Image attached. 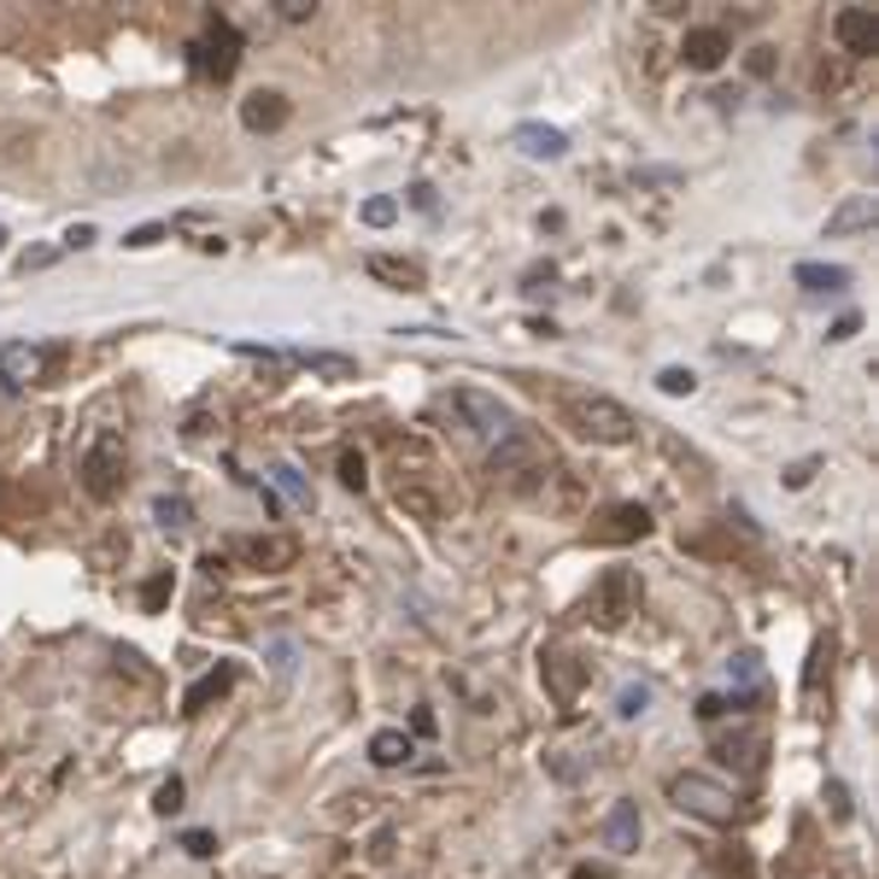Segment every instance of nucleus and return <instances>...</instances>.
Segmentation results:
<instances>
[{
	"label": "nucleus",
	"mask_w": 879,
	"mask_h": 879,
	"mask_svg": "<svg viewBox=\"0 0 879 879\" xmlns=\"http://www.w3.org/2000/svg\"><path fill=\"white\" fill-rule=\"evenodd\" d=\"M53 258H59L53 247H35V253H24V258H18V270H24V276H30V270H48Z\"/></svg>",
	"instance_id": "obj_39"
},
{
	"label": "nucleus",
	"mask_w": 879,
	"mask_h": 879,
	"mask_svg": "<svg viewBox=\"0 0 879 879\" xmlns=\"http://www.w3.org/2000/svg\"><path fill=\"white\" fill-rule=\"evenodd\" d=\"M411 733H417V739H435V709H417L411 715Z\"/></svg>",
	"instance_id": "obj_44"
},
{
	"label": "nucleus",
	"mask_w": 879,
	"mask_h": 879,
	"mask_svg": "<svg viewBox=\"0 0 879 879\" xmlns=\"http://www.w3.org/2000/svg\"><path fill=\"white\" fill-rule=\"evenodd\" d=\"M153 522L165 528V534H188V528H194V504L182 499V493H165V499L153 504Z\"/></svg>",
	"instance_id": "obj_25"
},
{
	"label": "nucleus",
	"mask_w": 879,
	"mask_h": 879,
	"mask_svg": "<svg viewBox=\"0 0 879 879\" xmlns=\"http://www.w3.org/2000/svg\"><path fill=\"white\" fill-rule=\"evenodd\" d=\"M270 657H276V674H294V645H288V640H276Z\"/></svg>",
	"instance_id": "obj_43"
},
{
	"label": "nucleus",
	"mask_w": 879,
	"mask_h": 879,
	"mask_svg": "<svg viewBox=\"0 0 879 879\" xmlns=\"http://www.w3.org/2000/svg\"><path fill=\"white\" fill-rule=\"evenodd\" d=\"M411 750H417V745H411V733H405V727L370 733V763H376V768H405V763H411Z\"/></svg>",
	"instance_id": "obj_22"
},
{
	"label": "nucleus",
	"mask_w": 879,
	"mask_h": 879,
	"mask_svg": "<svg viewBox=\"0 0 879 879\" xmlns=\"http://www.w3.org/2000/svg\"><path fill=\"white\" fill-rule=\"evenodd\" d=\"M657 387H663L668 399H692V393H698V376L681 370V364H668V370H657Z\"/></svg>",
	"instance_id": "obj_28"
},
{
	"label": "nucleus",
	"mask_w": 879,
	"mask_h": 879,
	"mask_svg": "<svg viewBox=\"0 0 879 879\" xmlns=\"http://www.w3.org/2000/svg\"><path fill=\"white\" fill-rule=\"evenodd\" d=\"M569 879H622V873L604 868V862H581V868H569Z\"/></svg>",
	"instance_id": "obj_41"
},
{
	"label": "nucleus",
	"mask_w": 879,
	"mask_h": 879,
	"mask_svg": "<svg viewBox=\"0 0 879 879\" xmlns=\"http://www.w3.org/2000/svg\"><path fill=\"white\" fill-rule=\"evenodd\" d=\"M640 604V575L633 569H604V581L592 586V622L599 627H622Z\"/></svg>",
	"instance_id": "obj_5"
},
{
	"label": "nucleus",
	"mask_w": 879,
	"mask_h": 879,
	"mask_svg": "<svg viewBox=\"0 0 879 879\" xmlns=\"http://www.w3.org/2000/svg\"><path fill=\"white\" fill-rule=\"evenodd\" d=\"M159 241H165V223H141V229H130V235H124V247L147 253V247H159Z\"/></svg>",
	"instance_id": "obj_35"
},
{
	"label": "nucleus",
	"mask_w": 879,
	"mask_h": 879,
	"mask_svg": "<svg viewBox=\"0 0 879 879\" xmlns=\"http://www.w3.org/2000/svg\"><path fill=\"white\" fill-rule=\"evenodd\" d=\"M282 358L299 364V370L329 376V381H358V358H346V352H323V346H288Z\"/></svg>",
	"instance_id": "obj_18"
},
{
	"label": "nucleus",
	"mask_w": 879,
	"mask_h": 879,
	"mask_svg": "<svg viewBox=\"0 0 879 879\" xmlns=\"http://www.w3.org/2000/svg\"><path fill=\"white\" fill-rule=\"evenodd\" d=\"M873 194H850L845 206H838L832 217H827V235L838 241V235H856V229H873Z\"/></svg>",
	"instance_id": "obj_23"
},
{
	"label": "nucleus",
	"mask_w": 879,
	"mask_h": 879,
	"mask_svg": "<svg viewBox=\"0 0 879 879\" xmlns=\"http://www.w3.org/2000/svg\"><path fill=\"white\" fill-rule=\"evenodd\" d=\"M282 18H288V24H305V18H317V7L311 0H282Z\"/></svg>",
	"instance_id": "obj_40"
},
{
	"label": "nucleus",
	"mask_w": 879,
	"mask_h": 879,
	"mask_svg": "<svg viewBox=\"0 0 879 879\" xmlns=\"http://www.w3.org/2000/svg\"><path fill=\"white\" fill-rule=\"evenodd\" d=\"M182 850L194 856V862H206V856H217V832H206V827H194V832H182Z\"/></svg>",
	"instance_id": "obj_32"
},
{
	"label": "nucleus",
	"mask_w": 879,
	"mask_h": 879,
	"mask_svg": "<svg viewBox=\"0 0 879 879\" xmlns=\"http://www.w3.org/2000/svg\"><path fill=\"white\" fill-rule=\"evenodd\" d=\"M94 241H100V229H94V223H71V229H65V247H71V253H89Z\"/></svg>",
	"instance_id": "obj_36"
},
{
	"label": "nucleus",
	"mask_w": 879,
	"mask_h": 879,
	"mask_svg": "<svg viewBox=\"0 0 879 879\" xmlns=\"http://www.w3.org/2000/svg\"><path fill=\"white\" fill-rule=\"evenodd\" d=\"M364 270H370L376 282H387L393 294H422L428 288V270L417 258H393V253H370L364 258Z\"/></svg>",
	"instance_id": "obj_14"
},
{
	"label": "nucleus",
	"mask_w": 879,
	"mask_h": 879,
	"mask_svg": "<svg viewBox=\"0 0 879 879\" xmlns=\"http://www.w3.org/2000/svg\"><path fill=\"white\" fill-rule=\"evenodd\" d=\"M668 804L681 815H698L709 827H727L733 815H739V797H733L722 780H709V774H668Z\"/></svg>",
	"instance_id": "obj_2"
},
{
	"label": "nucleus",
	"mask_w": 879,
	"mask_h": 879,
	"mask_svg": "<svg viewBox=\"0 0 879 879\" xmlns=\"http://www.w3.org/2000/svg\"><path fill=\"white\" fill-rule=\"evenodd\" d=\"M540 674H545V686L558 692V704H575L581 668H563V651H545V657H540Z\"/></svg>",
	"instance_id": "obj_24"
},
{
	"label": "nucleus",
	"mask_w": 879,
	"mask_h": 879,
	"mask_svg": "<svg viewBox=\"0 0 879 879\" xmlns=\"http://www.w3.org/2000/svg\"><path fill=\"white\" fill-rule=\"evenodd\" d=\"M288 112L294 106H288V94H282V89H253L247 100H241V124H247L253 135L282 130V124H288Z\"/></svg>",
	"instance_id": "obj_13"
},
{
	"label": "nucleus",
	"mask_w": 879,
	"mask_h": 879,
	"mask_svg": "<svg viewBox=\"0 0 879 879\" xmlns=\"http://www.w3.org/2000/svg\"><path fill=\"white\" fill-rule=\"evenodd\" d=\"M727 709H733V698H722V692H704V698H698V722H722Z\"/></svg>",
	"instance_id": "obj_37"
},
{
	"label": "nucleus",
	"mask_w": 879,
	"mask_h": 879,
	"mask_svg": "<svg viewBox=\"0 0 879 879\" xmlns=\"http://www.w3.org/2000/svg\"><path fill=\"white\" fill-rule=\"evenodd\" d=\"M171 586H176V575H171V569H159V575H153L147 586H141V604H147V610H165Z\"/></svg>",
	"instance_id": "obj_30"
},
{
	"label": "nucleus",
	"mask_w": 879,
	"mask_h": 879,
	"mask_svg": "<svg viewBox=\"0 0 879 879\" xmlns=\"http://www.w3.org/2000/svg\"><path fill=\"white\" fill-rule=\"evenodd\" d=\"M370 229H387V223L399 217V200H387V194H376V200H364V212H358Z\"/></svg>",
	"instance_id": "obj_29"
},
{
	"label": "nucleus",
	"mask_w": 879,
	"mask_h": 879,
	"mask_svg": "<svg viewBox=\"0 0 879 879\" xmlns=\"http://www.w3.org/2000/svg\"><path fill=\"white\" fill-rule=\"evenodd\" d=\"M640 838H645L640 804H633V797H616V804H610V815H604V850L633 856V850H640Z\"/></svg>",
	"instance_id": "obj_12"
},
{
	"label": "nucleus",
	"mask_w": 879,
	"mask_h": 879,
	"mask_svg": "<svg viewBox=\"0 0 879 879\" xmlns=\"http://www.w3.org/2000/svg\"><path fill=\"white\" fill-rule=\"evenodd\" d=\"M651 534V510L645 504H610L599 522H592V540L599 545H627V540H645Z\"/></svg>",
	"instance_id": "obj_11"
},
{
	"label": "nucleus",
	"mask_w": 879,
	"mask_h": 879,
	"mask_svg": "<svg viewBox=\"0 0 879 879\" xmlns=\"http://www.w3.org/2000/svg\"><path fill=\"white\" fill-rule=\"evenodd\" d=\"M827 804H832V821H850V791H845V780H827Z\"/></svg>",
	"instance_id": "obj_38"
},
{
	"label": "nucleus",
	"mask_w": 879,
	"mask_h": 879,
	"mask_svg": "<svg viewBox=\"0 0 879 879\" xmlns=\"http://www.w3.org/2000/svg\"><path fill=\"white\" fill-rule=\"evenodd\" d=\"M0 247H7V229H0Z\"/></svg>",
	"instance_id": "obj_47"
},
{
	"label": "nucleus",
	"mask_w": 879,
	"mask_h": 879,
	"mask_svg": "<svg viewBox=\"0 0 879 879\" xmlns=\"http://www.w3.org/2000/svg\"><path fill=\"white\" fill-rule=\"evenodd\" d=\"M727 53H733V42H727V30H715V24L686 30V42H681V59H686L692 71H722Z\"/></svg>",
	"instance_id": "obj_16"
},
{
	"label": "nucleus",
	"mask_w": 879,
	"mask_h": 879,
	"mask_svg": "<svg viewBox=\"0 0 879 879\" xmlns=\"http://www.w3.org/2000/svg\"><path fill=\"white\" fill-rule=\"evenodd\" d=\"M510 147L522 159H563L569 153V135L558 124H517L510 130Z\"/></svg>",
	"instance_id": "obj_17"
},
{
	"label": "nucleus",
	"mask_w": 879,
	"mask_h": 879,
	"mask_svg": "<svg viewBox=\"0 0 879 879\" xmlns=\"http://www.w3.org/2000/svg\"><path fill=\"white\" fill-rule=\"evenodd\" d=\"M856 329H862V317H856V311H845V317H838L832 329H827V340H850Z\"/></svg>",
	"instance_id": "obj_42"
},
{
	"label": "nucleus",
	"mask_w": 879,
	"mask_h": 879,
	"mask_svg": "<svg viewBox=\"0 0 879 879\" xmlns=\"http://www.w3.org/2000/svg\"><path fill=\"white\" fill-rule=\"evenodd\" d=\"M270 481H276L282 493H288V499L299 504V510H311V504H317V499H311V487H305V476H299L294 463H276V469H270Z\"/></svg>",
	"instance_id": "obj_27"
},
{
	"label": "nucleus",
	"mask_w": 879,
	"mask_h": 879,
	"mask_svg": "<svg viewBox=\"0 0 879 879\" xmlns=\"http://www.w3.org/2000/svg\"><path fill=\"white\" fill-rule=\"evenodd\" d=\"M182 797H188V786H182L176 774H171V780L153 791V809H159V815H176V809H182Z\"/></svg>",
	"instance_id": "obj_31"
},
{
	"label": "nucleus",
	"mask_w": 879,
	"mask_h": 879,
	"mask_svg": "<svg viewBox=\"0 0 879 879\" xmlns=\"http://www.w3.org/2000/svg\"><path fill=\"white\" fill-rule=\"evenodd\" d=\"M124 469H130V458H124V440L117 435H100L94 446H89V458H83V493L89 499H117V487H124Z\"/></svg>",
	"instance_id": "obj_4"
},
{
	"label": "nucleus",
	"mask_w": 879,
	"mask_h": 879,
	"mask_svg": "<svg viewBox=\"0 0 879 879\" xmlns=\"http://www.w3.org/2000/svg\"><path fill=\"white\" fill-rule=\"evenodd\" d=\"M229 686H235V663H223V668H212V674H200V681H194L188 692H182V715H200L206 704H217Z\"/></svg>",
	"instance_id": "obj_21"
},
{
	"label": "nucleus",
	"mask_w": 879,
	"mask_h": 879,
	"mask_svg": "<svg viewBox=\"0 0 879 879\" xmlns=\"http://www.w3.org/2000/svg\"><path fill=\"white\" fill-rule=\"evenodd\" d=\"M563 422L575 428L581 440H599V446H627L640 435V422H633L627 405H616L610 393H569L563 399Z\"/></svg>",
	"instance_id": "obj_1"
},
{
	"label": "nucleus",
	"mask_w": 879,
	"mask_h": 879,
	"mask_svg": "<svg viewBox=\"0 0 879 879\" xmlns=\"http://www.w3.org/2000/svg\"><path fill=\"white\" fill-rule=\"evenodd\" d=\"M452 405L463 411V422L476 428V435H510L517 428V417H510V405L499 393H487V387H458Z\"/></svg>",
	"instance_id": "obj_7"
},
{
	"label": "nucleus",
	"mask_w": 879,
	"mask_h": 879,
	"mask_svg": "<svg viewBox=\"0 0 879 879\" xmlns=\"http://www.w3.org/2000/svg\"><path fill=\"white\" fill-rule=\"evenodd\" d=\"M411 206L417 212H435V188H428V182H417V188H411Z\"/></svg>",
	"instance_id": "obj_46"
},
{
	"label": "nucleus",
	"mask_w": 879,
	"mask_h": 879,
	"mask_svg": "<svg viewBox=\"0 0 879 879\" xmlns=\"http://www.w3.org/2000/svg\"><path fill=\"white\" fill-rule=\"evenodd\" d=\"M551 452L545 440L534 435V428H510V435H499V452H493V476H522V469H545Z\"/></svg>",
	"instance_id": "obj_8"
},
{
	"label": "nucleus",
	"mask_w": 879,
	"mask_h": 879,
	"mask_svg": "<svg viewBox=\"0 0 879 879\" xmlns=\"http://www.w3.org/2000/svg\"><path fill=\"white\" fill-rule=\"evenodd\" d=\"M832 35L850 59H868V53H879V12L873 7H845L832 18Z\"/></svg>",
	"instance_id": "obj_10"
},
{
	"label": "nucleus",
	"mask_w": 879,
	"mask_h": 879,
	"mask_svg": "<svg viewBox=\"0 0 879 879\" xmlns=\"http://www.w3.org/2000/svg\"><path fill=\"white\" fill-rule=\"evenodd\" d=\"M774 71V48H756L750 53V76H768Z\"/></svg>",
	"instance_id": "obj_45"
},
{
	"label": "nucleus",
	"mask_w": 879,
	"mask_h": 879,
	"mask_svg": "<svg viewBox=\"0 0 879 879\" xmlns=\"http://www.w3.org/2000/svg\"><path fill=\"white\" fill-rule=\"evenodd\" d=\"M715 756H722L727 768H739V774H756L763 756H768V733L763 727H739V733H727V739H715Z\"/></svg>",
	"instance_id": "obj_15"
},
{
	"label": "nucleus",
	"mask_w": 879,
	"mask_h": 879,
	"mask_svg": "<svg viewBox=\"0 0 879 879\" xmlns=\"http://www.w3.org/2000/svg\"><path fill=\"white\" fill-rule=\"evenodd\" d=\"M616 715H622V722H640V715H651V686H645V681H627V686L616 692Z\"/></svg>",
	"instance_id": "obj_26"
},
{
	"label": "nucleus",
	"mask_w": 879,
	"mask_h": 879,
	"mask_svg": "<svg viewBox=\"0 0 879 879\" xmlns=\"http://www.w3.org/2000/svg\"><path fill=\"white\" fill-rule=\"evenodd\" d=\"M53 364H59V346L12 340V346H0V387H35V381H48Z\"/></svg>",
	"instance_id": "obj_6"
},
{
	"label": "nucleus",
	"mask_w": 879,
	"mask_h": 879,
	"mask_svg": "<svg viewBox=\"0 0 879 879\" xmlns=\"http://www.w3.org/2000/svg\"><path fill=\"white\" fill-rule=\"evenodd\" d=\"M815 469H821V458H797V463L786 469V476H780V481L791 487V493H804V487L815 481Z\"/></svg>",
	"instance_id": "obj_33"
},
{
	"label": "nucleus",
	"mask_w": 879,
	"mask_h": 879,
	"mask_svg": "<svg viewBox=\"0 0 879 879\" xmlns=\"http://www.w3.org/2000/svg\"><path fill=\"white\" fill-rule=\"evenodd\" d=\"M188 65L200 76H212V83H229V76H235V65H241V30L223 12L206 18V35L188 48Z\"/></svg>",
	"instance_id": "obj_3"
},
{
	"label": "nucleus",
	"mask_w": 879,
	"mask_h": 879,
	"mask_svg": "<svg viewBox=\"0 0 879 879\" xmlns=\"http://www.w3.org/2000/svg\"><path fill=\"white\" fill-rule=\"evenodd\" d=\"M791 282H797V288H804V294H845V288H850V270H845V264H821V258H804V264H797V270H791Z\"/></svg>",
	"instance_id": "obj_19"
},
{
	"label": "nucleus",
	"mask_w": 879,
	"mask_h": 879,
	"mask_svg": "<svg viewBox=\"0 0 879 879\" xmlns=\"http://www.w3.org/2000/svg\"><path fill=\"white\" fill-rule=\"evenodd\" d=\"M340 481L352 487V493H364V487H370V476H364V458H358V452H340Z\"/></svg>",
	"instance_id": "obj_34"
},
{
	"label": "nucleus",
	"mask_w": 879,
	"mask_h": 879,
	"mask_svg": "<svg viewBox=\"0 0 879 879\" xmlns=\"http://www.w3.org/2000/svg\"><path fill=\"white\" fill-rule=\"evenodd\" d=\"M727 698H733V709L739 704H750L756 692H763V657H756V651H733V663H727Z\"/></svg>",
	"instance_id": "obj_20"
},
{
	"label": "nucleus",
	"mask_w": 879,
	"mask_h": 879,
	"mask_svg": "<svg viewBox=\"0 0 879 879\" xmlns=\"http://www.w3.org/2000/svg\"><path fill=\"white\" fill-rule=\"evenodd\" d=\"M229 558L264 569V575H282V569L299 558V545L288 534H253V540H229Z\"/></svg>",
	"instance_id": "obj_9"
}]
</instances>
